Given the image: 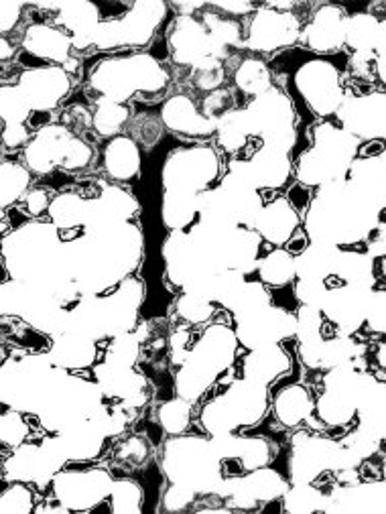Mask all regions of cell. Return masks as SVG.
Returning a JSON list of instances; mask_svg holds the SVG:
<instances>
[{
	"label": "cell",
	"mask_w": 386,
	"mask_h": 514,
	"mask_svg": "<svg viewBox=\"0 0 386 514\" xmlns=\"http://www.w3.org/2000/svg\"><path fill=\"white\" fill-rule=\"evenodd\" d=\"M238 336L224 324L210 326L204 336L191 346L187 360L175 374L177 395L189 403H196L216 378L228 370L238 354Z\"/></svg>",
	"instance_id": "cell-1"
},
{
	"label": "cell",
	"mask_w": 386,
	"mask_h": 514,
	"mask_svg": "<svg viewBox=\"0 0 386 514\" xmlns=\"http://www.w3.org/2000/svg\"><path fill=\"white\" fill-rule=\"evenodd\" d=\"M90 84L100 98L122 104L135 94H161L169 84V74L155 55L135 53L102 59L90 74Z\"/></svg>",
	"instance_id": "cell-2"
},
{
	"label": "cell",
	"mask_w": 386,
	"mask_h": 514,
	"mask_svg": "<svg viewBox=\"0 0 386 514\" xmlns=\"http://www.w3.org/2000/svg\"><path fill=\"white\" fill-rule=\"evenodd\" d=\"M163 470L173 484L196 492H216L222 476V458L212 441L175 435L165 443Z\"/></svg>",
	"instance_id": "cell-3"
},
{
	"label": "cell",
	"mask_w": 386,
	"mask_h": 514,
	"mask_svg": "<svg viewBox=\"0 0 386 514\" xmlns=\"http://www.w3.org/2000/svg\"><path fill=\"white\" fill-rule=\"evenodd\" d=\"M269 409V391L265 384L248 378L228 384L224 395L212 399L202 411V423L206 431L216 435L234 433L238 427H250L259 423Z\"/></svg>",
	"instance_id": "cell-4"
},
{
	"label": "cell",
	"mask_w": 386,
	"mask_h": 514,
	"mask_svg": "<svg viewBox=\"0 0 386 514\" xmlns=\"http://www.w3.org/2000/svg\"><path fill=\"white\" fill-rule=\"evenodd\" d=\"M220 173V161L210 147H187L173 151L163 165V187L187 194H204Z\"/></svg>",
	"instance_id": "cell-5"
},
{
	"label": "cell",
	"mask_w": 386,
	"mask_h": 514,
	"mask_svg": "<svg viewBox=\"0 0 386 514\" xmlns=\"http://www.w3.org/2000/svg\"><path fill=\"white\" fill-rule=\"evenodd\" d=\"M293 82L307 106L319 116H330L344 104L340 72L334 63L326 59H311L301 63Z\"/></svg>",
	"instance_id": "cell-6"
},
{
	"label": "cell",
	"mask_w": 386,
	"mask_h": 514,
	"mask_svg": "<svg viewBox=\"0 0 386 514\" xmlns=\"http://www.w3.org/2000/svg\"><path fill=\"white\" fill-rule=\"evenodd\" d=\"M236 336L240 346L256 350L297 336V317L281 307H261L236 317Z\"/></svg>",
	"instance_id": "cell-7"
},
{
	"label": "cell",
	"mask_w": 386,
	"mask_h": 514,
	"mask_svg": "<svg viewBox=\"0 0 386 514\" xmlns=\"http://www.w3.org/2000/svg\"><path fill=\"white\" fill-rule=\"evenodd\" d=\"M112 478L106 470H63L53 480V492L59 504L70 510H94L112 492Z\"/></svg>",
	"instance_id": "cell-8"
},
{
	"label": "cell",
	"mask_w": 386,
	"mask_h": 514,
	"mask_svg": "<svg viewBox=\"0 0 386 514\" xmlns=\"http://www.w3.org/2000/svg\"><path fill=\"white\" fill-rule=\"evenodd\" d=\"M169 49L173 61L179 66L198 68L202 61L216 57L222 59L226 49H222L210 35L208 27L196 15L193 17H177L173 21L169 33Z\"/></svg>",
	"instance_id": "cell-9"
},
{
	"label": "cell",
	"mask_w": 386,
	"mask_h": 514,
	"mask_svg": "<svg viewBox=\"0 0 386 514\" xmlns=\"http://www.w3.org/2000/svg\"><path fill=\"white\" fill-rule=\"evenodd\" d=\"M301 33V23L293 13H283L265 5L256 9L250 21L246 47L259 53H271L293 45Z\"/></svg>",
	"instance_id": "cell-10"
},
{
	"label": "cell",
	"mask_w": 386,
	"mask_h": 514,
	"mask_svg": "<svg viewBox=\"0 0 386 514\" xmlns=\"http://www.w3.org/2000/svg\"><path fill=\"white\" fill-rule=\"evenodd\" d=\"M17 86L33 112H51L70 94L72 80L61 66H37L27 70Z\"/></svg>",
	"instance_id": "cell-11"
},
{
	"label": "cell",
	"mask_w": 386,
	"mask_h": 514,
	"mask_svg": "<svg viewBox=\"0 0 386 514\" xmlns=\"http://www.w3.org/2000/svg\"><path fill=\"white\" fill-rule=\"evenodd\" d=\"M167 13L169 5L163 0H139V3L126 7V13L118 19L124 47L147 45L155 37V31L161 27Z\"/></svg>",
	"instance_id": "cell-12"
},
{
	"label": "cell",
	"mask_w": 386,
	"mask_h": 514,
	"mask_svg": "<svg viewBox=\"0 0 386 514\" xmlns=\"http://www.w3.org/2000/svg\"><path fill=\"white\" fill-rule=\"evenodd\" d=\"M346 17L338 5L319 7L305 25L301 39L315 53H336L346 43Z\"/></svg>",
	"instance_id": "cell-13"
},
{
	"label": "cell",
	"mask_w": 386,
	"mask_h": 514,
	"mask_svg": "<svg viewBox=\"0 0 386 514\" xmlns=\"http://www.w3.org/2000/svg\"><path fill=\"white\" fill-rule=\"evenodd\" d=\"M161 122L169 131L193 139L210 137L218 131V120L208 118L200 108L191 102V98L179 94L169 98L161 108Z\"/></svg>",
	"instance_id": "cell-14"
},
{
	"label": "cell",
	"mask_w": 386,
	"mask_h": 514,
	"mask_svg": "<svg viewBox=\"0 0 386 514\" xmlns=\"http://www.w3.org/2000/svg\"><path fill=\"white\" fill-rule=\"evenodd\" d=\"M72 131L66 126L49 124L35 133L31 143L25 147V163L29 171L37 175H49L55 167H61L63 151L72 139Z\"/></svg>",
	"instance_id": "cell-15"
},
{
	"label": "cell",
	"mask_w": 386,
	"mask_h": 514,
	"mask_svg": "<svg viewBox=\"0 0 386 514\" xmlns=\"http://www.w3.org/2000/svg\"><path fill=\"white\" fill-rule=\"evenodd\" d=\"M23 47L31 57L39 61H47L51 66L63 68L72 59L74 41H72V35H68L63 29L37 23L25 31Z\"/></svg>",
	"instance_id": "cell-16"
},
{
	"label": "cell",
	"mask_w": 386,
	"mask_h": 514,
	"mask_svg": "<svg viewBox=\"0 0 386 514\" xmlns=\"http://www.w3.org/2000/svg\"><path fill=\"white\" fill-rule=\"evenodd\" d=\"M102 23L100 7L88 0H74V3H61L57 11V25L72 35L74 49L86 51L94 47V33Z\"/></svg>",
	"instance_id": "cell-17"
},
{
	"label": "cell",
	"mask_w": 386,
	"mask_h": 514,
	"mask_svg": "<svg viewBox=\"0 0 386 514\" xmlns=\"http://www.w3.org/2000/svg\"><path fill=\"white\" fill-rule=\"evenodd\" d=\"M57 439L68 462L96 460L104 452L106 443V435L94 419L80 421L70 429L57 433Z\"/></svg>",
	"instance_id": "cell-18"
},
{
	"label": "cell",
	"mask_w": 386,
	"mask_h": 514,
	"mask_svg": "<svg viewBox=\"0 0 386 514\" xmlns=\"http://www.w3.org/2000/svg\"><path fill=\"white\" fill-rule=\"evenodd\" d=\"M248 179L256 189H277L283 187L291 175L289 153L265 147L256 151L248 161Z\"/></svg>",
	"instance_id": "cell-19"
},
{
	"label": "cell",
	"mask_w": 386,
	"mask_h": 514,
	"mask_svg": "<svg viewBox=\"0 0 386 514\" xmlns=\"http://www.w3.org/2000/svg\"><path fill=\"white\" fill-rule=\"evenodd\" d=\"M299 224V212L291 206V202L287 198H277L263 208L259 220L254 224V230L267 242L275 246H285L299 230Z\"/></svg>",
	"instance_id": "cell-20"
},
{
	"label": "cell",
	"mask_w": 386,
	"mask_h": 514,
	"mask_svg": "<svg viewBox=\"0 0 386 514\" xmlns=\"http://www.w3.org/2000/svg\"><path fill=\"white\" fill-rule=\"evenodd\" d=\"M96 354H98V346L96 340L68 330L59 336H55L51 350H49V358L55 366L63 368V370H84L90 368L96 362Z\"/></svg>",
	"instance_id": "cell-21"
},
{
	"label": "cell",
	"mask_w": 386,
	"mask_h": 514,
	"mask_svg": "<svg viewBox=\"0 0 386 514\" xmlns=\"http://www.w3.org/2000/svg\"><path fill=\"white\" fill-rule=\"evenodd\" d=\"M291 370V358L281 348V344H271L250 350L242 360V378L254 380L259 384H269Z\"/></svg>",
	"instance_id": "cell-22"
},
{
	"label": "cell",
	"mask_w": 386,
	"mask_h": 514,
	"mask_svg": "<svg viewBox=\"0 0 386 514\" xmlns=\"http://www.w3.org/2000/svg\"><path fill=\"white\" fill-rule=\"evenodd\" d=\"M104 169L116 181H131L141 173V149L131 137H114L104 149Z\"/></svg>",
	"instance_id": "cell-23"
},
{
	"label": "cell",
	"mask_w": 386,
	"mask_h": 514,
	"mask_svg": "<svg viewBox=\"0 0 386 514\" xmlns=\"http://www.w3.org/2000/svg\"><path fill=\"white\" fill-rule=\"evenodd\" d=\"M313 401L301 384H289L283 391L277 393L273 401L275 417L285 427H297L313 415Z\"/></svg>",
	"instance_id": "cell-24"
},
{
	"label": "cell",
	"mask_w": 386,
	"mask_h": 514,
	"mask_svg": "<svg viewBox=\"0 0 386 514\" xmlns=\"http://www.w3.org/2000/svg\"><path fill=\"white\" fill-rule=\"evenodd\" d=\"M196 218H200V206H198L196 194L165 189L161 200V220L171 232L189 228L193 222H196Z\"/></svg>",
	"instance_id": "cell-25"
},
{
	"label": "cell",
	"mask_w": 386,
	"mask_h": 514,
	"mask_svg": "<svg viewBox=\"0 0 386 514\" xmlns=\"http://www.w3.org/2000/svg\"><path fill=\"white\" fill-rule=\"evenodd\" d=\"M90 200L78 194H61L49 206V220L59 232H70L84 228L88 222Z\"/></svg>",
	"instance_id": "cell-26"
},
{
	"label": "cell",
	"mask_w": 386,
	"mask_h": 514,
	"mask_svg": "<svg viewBox=\"0 0 386 514\" xmlns=\"http://www.w3.org/2000/svg\"><path fill=\"white\" fill-rule=\"evenodd\" d=\"M238 486L242 490H246L256 502H273V500H281V496H285V492L289 490L285 478L271 470L269 466L252 470L242 478H236Z\"/></svg>",
	"instance_id": "cell-27"
},
{
	"label": "cell",
	"mask_w": 386,
	"mask_h": 514,
	"mask_svg": "<svg viewBox=\"0 0 386 514\" xmlns=\"http://www.w3.org/2000/svg\"><path fill=\"white\" fill-rule=\"evenodd\" d=\"M259 277L261 283L271 285L275 289L289 285L297 277L295 254H291L287 248H277L269 252L259 263Z\"/></svg>",
	"instance_id": "cell-28"
},
{
	"label": "cell",
	"mask_w": 386,
	"mask_h": 514,
	"mask_svg": "<svg viewBox=\"0 0 386 514\" xmlns=\"http://www.w3.org/2000/svg\"><path fill=\"white\" fill-rule=\"evenodd\" d=\"M234 82L242 94L259 98L271 90L273 78H271V70L267 68V63L263 59L248 57L236 68Z\"/></svg>",
	"instance_id": "cell-29"
},
{
	"label": "cell",
	"mask_w": 386,
	"mask_h": 514,
	"mask_svg": "<svg viewBox=\"0 0 386 514\" xmlns=\"http://www.w3.org/2000/svg\"><path fill=\"white\" fill-rule=\"evenodd\" d=\"M31 183L29 167H23L15 161H5L0 167V204L3 210L17 204L21 198L27 196Z\"/></svg>",
	"instance_id": "cell-30"
},
{
	"label": "cell",
	"mask_w": 386,
	"mask_h": 514,
	"mask_svg": "<svg viewBox=\"0 0 386 514\" xmlns=\"http://www.w3.org/2000/svg\"><path fill=\"white\" fill-rule=\"evenodd\" d=\"M218 143L226 153H238L252 137L244 110H230L218 120Z\"/></svg>",
	"instance_id": "cell-31"
},
{
	"label": "cell",
	"mask_w": 386,
	"mask_h": 514,
	"mask_svg": "<svg viewBox=\"0 0 386 514\" xmlns=\"http://www.w3.org/2000/svg\"><path fill=\"white\" fill-rule=\"evenodd\" d=\"M128 108L124 104L112 102L108 98L96 100V110L92 112V128L100 137H118V133L128 122Z\"/></svg>",
	"instance_id": "cell-32"
},
{
	"label": "cell",
	"mask_w": 386,
	"mask_h": 514,
	"mask_svg": "<svg viewBox=\"0 0 386 514\" xmlns=\"http://www.w3.org/2000/svg\"><path fill=\"white\" fill-rule=\"evenodd\" d=\"M380 21L370 13H358L346 21V43L354 53H374Z\"/></svg>",
	"instance_id": "cell-33"
},
{
	"label": "cell",
	"mask_w": 386,
	"mask_h": 514,
	"mask_svg": "<svg viewBox=\"0 0 386 514\" xmlns=\"http://www.w3.org/2000/svg\"><path fill=\"white\" fill-rule=\"evenodd\" d=\"M141 340L137 338L135 332H126L120 336H114L108 344L104 362L112 366H122V368H135L139 354H141Z\"/></svg>",
	"instance_id": "cell-34"
},
{
	"label": "cell",
	"mask_w": 386,
	"mask_h": 514,
	"mask_svg": "<svg viewBox=\"0 0 386 514\" xmlns=\"http://www.w3.org/2000/svg\"><path fill=\"white\" fill-rule=\"evenodd\" d=\"M191 405L189 401L177 397L169 399L159 407V425L169 435H183L191 425Z\"/></svg>",
	"instance_id": "cell-35"
},
{
	"label": "cell",
	"mask_w": 386,
	"mask_h": 514,
	"mask_svg": "<svg viewBox=\"0 0 386 514\" xmlns=\"http://www.w3.org/2000/svg\"><path fill=\"white\" fill-rule=\"evenodd\" d=\"M175 311L185 321V324H191V326L206 324V321H210L216 313L214 301H210L198 293H187V291H183V295L177 299Z\"/></svg>",
	"instance_id": "cell-36"
},
{
	"label": "cell",
	"mask_w": 386,
	"mask_h": 514,
	"mask_svg": "<svg viewBox=\"0 0 386 514\" xmlns=\"http://www.w3.org/2000/svg\"><path fill=\"white\" fill-rule=\"evenodd\" d=\"M202 21L208 27L212 39L222 49H230V47L242 45V25H240V21L224 17L220 13H204Z\"/></svg>",
	"instance_id": "cell-37"
},
{
	"label": "cell",
	"mask_w": 386,
	"mask_h": 514,
	"mask_svg": "<svg viewBox=\"0 0 386 514\" xmlns=\"http://www.w3.org/2000/svg\"><path fill=\"white\" fill-rule=\"evenodd\" d=\"M0 114H3L5 124H27L33 110L27 104L19 86H3L0 94Z\"/></svg>",
	"instance_id": "cell-38"
},
{
	"label": "cell",
	"mask_w": 386,
	"mask_h": 514,
	"mask_svg": "<svg viewBox=\"0 0 386 514\" xmlns=\"http://www.w3.org/2000/svg\"><path fill=\"white\" fill-rule=\"evenodd\" d=\"M29 433H31V427L23 411L7 409L3 413V419H0V441H3L5 447H13V449L21 447L23 443H27Z\"/></svg>",
	"instance_id": "cell-39"
},
{
	"label": "cell",
	"mask_w": 386,
	"mask_h": 514,
	"mask_svg": "<svg viewBox=\"0 0 386 514\" xmlns=\"http://www.w3.org/2000/svg\"><path fill=\"white\" fill-rule=\"evenodd\" d=\"M114 512H141L143 508V488L135 480H118L110 492Z\"/></svg>",
	"instance_id": "cell-40"
},
{
	"label": "cell",
	"mask_w": 386,
	"mask_h": 514,
	"mask_svg": "<svg viewBox=\"0 0 386 514\" xmlns=\"http://www.w3.org/2000/svg\"><path fill=\"white\" fill-rule=\"evenodd\" d=\"M224 78L226 74H224L222 59H216V57H210L202 61L198 68H193V86L210 94L220 90V86L224 84Z\"/></svg>",
	"instance_id": "cell-41"
},
{
	"label": "cell",
	"mask_w": 386,
	"mask_h": 514,
	"mask_svg": "<svg viewBox=\"0 0 386 514\" xmlns=\"http://www.w3.org/2000/svg\"><path fill=\"white\" fill-rule=\"evenodd\" d=\"M35 510V498L31 488L25 482H13L5 488L3 498H0V512H31Z\"/></svg>",
	"instance_id": "cell-42"
},
{
	"label": "cell",
	"mask_w": 386,
	"mask_h": 514,
	"mask_svg": "<svg viewBox=\"0 0 386 514\" xmlns=\"http://www.w3.org/2000/svg\"><path fill=\"white\" fill-rule=\"evenodd\" d=\"M92 157H94V151L92 147L82 141L80 137H72L66 145V151H63V159H61V169L66 171H80V169H86L90 163H92Z\"/></svg>",
	"instance_id": "cell-43"
},
{
	"label": "cell",
	"mask_w": 386,
	"mask_h": 514,
	"mask_svg": "<svg viewBox=\"0 0 386 514\" xmlns=\"http://www.w3.org/2000/svg\"><path fill=\"white\" fill-rule=\"evenodd\" d=\"M116 460L122 464H143L149 456V445L143 437H128L116 447Z\"/></svg>",
	"instance_id": "cell-44"
},
{
	"label": "cell",
	"mask_w": 386,
	"mask_h": 514,
	"mask_svg": "<svg viewBox=\"0 0 386 514\" xmlns=\"http://www.w3.org/2000/svg\"><path fill=\"white\" fill-rule=\"evenodd\" d=\"M196 494V490H191L183 484H171L163 494V506L167 512L185 510L189 504H193V500H196Z\"/></svg>",
	"instance_id": "cell-45"
},
{
	"label": "cell",
	"mask_w": 386,
	"mask_h": 514,
	"mask_svg": "<svg viewBox=\"0 0 386 514\" xmlns=\"http://www.w3.org/2000/svg\"><path fill=\"white\" fill-rule=\"evenodd\" d=\"M234 106V98L228 90H216L204 100V114L212 120H220Z\"/></svg>",
	"instance_id": "cell-46"
},
{
	"label": "cell",
	"mask_w": 386,
	"mask_h": 514,
	"mask_svg": "<svg viewBox=\"0 0 386 514\" xmlns=\"http://www.w3.org/2000/svg\"><path fill=\"white\" fill-rule=\"evenodd\" d=\"M23 11L25 7L21 3H11V0H3L0 3V31H3V37H7L23 19Z\"/></svg>",
	"instance_id": "cell-47"
},
{
	"label": "cell",
	"mask_w": 386,
	"mask_h": 514,
	"mask_svg": "<svg viewBox=\"0 0 386 514\" xmlns=\"http://www.w3.org/2000/svg\"><path fill=\"white\" fill-rule=\"evenodd\" d=\"M31 143L29 124H5L3 126V145L7 149H21Z\"/></svg>",
	"instance_id": "cell-48"
},
{
	"label": "cell",
	"mask_w": 386,
	"mask_h": 514,
	"mask_svg": "<svg viewBox=\"0 0 386 514\" xmlns=\"http://www.w3.org/2000/svg\"><path fill=\"white\" fill-rule=\"evenodd\" d=\"M23 202H25V214H29L31 218H39L41 214L49 212V206H51L45 189H29Z\"/></svg>",
	"instance_id": "cell-49"
},
{
	"label": "cell",
	"mask_w": 386,
	"mask_h": 514,
	"mask_svg": "<svg viewBox=\"0 0 386 514\" xmlns=\"http://www.w3.org/2000/svg\"><path fill=\"white\" fill-rule=\"evenodd\" d=\"M208 7L228 15L230 19H236V17H246L250 13H256V5L252 3H246V0H236V3H210Z\"/></svg>",
	"instance_id": "cell-50"
},
{
	"label": "cell",
	"mask_w": 386,
	"mask_h": 514,
	"mask_svg": "<svg viewBox=\"0 0 386 514\" xmlns=\"http://www.w3.org/2000/svg\"><path fill=\"white\" fill-rule=\"evenodd\" d=\"M287 200L291 202V206L299 212V210H305L309 206V191L307 187L303 185H295L293 189H289V196Z\"/></svg>",
	"instance_id": "cell-51"
},
{
	"label": "cell",
	"mask_w": 386,
	"mask_h": 514,
	"mask_svg": "<svg viewBox=\"0 0 386 514\" xmlns=\"http://www.w3.org/2000/svg\"><path fill=\"white\" fill-rule=\"evenodd\" d=\"M374 70H376V76L380 78V82L386 84V53H378V55H376Z\"/></svg>",
	"instance_id": "cell-52"
},
{
	"label": "cell",
	"mask_w": 386,
	"mask_h": 514,
	"mask_svg": "<svg viewBox=\"0 0 386 514\" xmlns=\"http://www.w3.org/2000/svg\"><path fill=\"white\" fill-rule=\"evenodd\" d=\"M0 47H3V49H0V59H3V61H9L15 55V47L9 43L7 37H3V41H0Z\"/></svg>",
	"instance_id": "cell-53"
},
{
	"label": "cell",
	"mask_w": 386,
	"mask_h": 514,
	"mask_svg": "<svg viewBox=\"0 0 386 514\" xmlns=\"http://www.w3.org/2000/svg\"><path fill=\"white\" fill-rule=\"evenodd\" d=\"M382 269H384V277H386V259L382 261Z\"/></svg>",
	"instance_id": "cell-54"
}]
</instances>
